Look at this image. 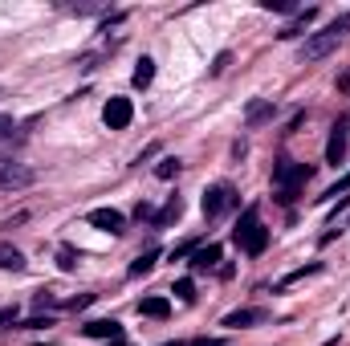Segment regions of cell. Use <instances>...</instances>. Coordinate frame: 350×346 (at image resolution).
I'll return each instance as SVG.
<instances>
[{"mask_svg":"<svg viewBox=\"0 0 350 346\" xmlns=\"http://www.w3.org/2000/svg\"><path fill=\"white\" fill-rule=\"evenodd\" d=\"M94 297H98V293H82V297H70V302H62V310H86V306H94Z\"/></svg>","mask_w":350,"mask_h":346,"instance_id":"27","label":"cell"},{"mask_svg":"<svg viewBox=\"0 0 350 346\" xmlns=\"http://www.w3.org/2000/svg\"><path fill=\"white\" fill-rule=\"evenodd\" d=\"M37 172L29 163H16V159H0V191H21V187H33Z\"/></svg>","mask_w":350,"mask_h":346,"instance_id":"6","label":"cell"},{"mask_svg":"<svg viewBox=\"0 0 350 346\" xmlns=\"http://www.w3.org/2000/svg\"><path fill=\"white\" fill-rule=\"evenodd\" d=\"M151 155H159V147H155V143H151V147H147V151H143V155H139V159H135V163H139V168H143V163H147V159H151Z\"/></svg>","mask_w":350,"mask_h":346,"instance_id":"32","label":"cell"},{"mask_svg":"<svg viewBox=\"0 0 350 346\" xmlns=\"http://www.w3.org/2000/svg\"><path fill=\"white\" fill-rule=\"evenodd\" d=\"M25 253L16 249V245H0V269H8V273H25Z\"/></svg>","mask_w":350,"mask_h":346,"instance_id":"14","label":"cell"},{"mask_svg":"<svg viewBox=\"0 0 350 346\" xmlns=\"http://www.w3.org/2000/svg\"><path fill=\"white\" fill-rule=\"evenodd\" d=\"M90 228H98V232H110V237H122L126 232V216L118 212V208H94L86 216Z\"/></svg>","mask_w":350,"mask_h":346,"instance_id":"7","label":"cell"},{"mask_svg":"<svg viewBox=\"0 0 350 346\" xmlns=\"http://www.w3.org/2000/svg\"><path fill=\"white\" fill-rule=\"evenodd\" d=\"M37 346H49V343H37Z\"/></svg>","mask_w":350,"mask_h":346,"instance_id":"37","label":"cell"},{"mask_svg":"<svg viewBox=\"0 0 350 346\" xmlns=\"http://www.w3.org/2000/svg\"><path fill=\"white\" fill-rule=\"evenodd\" d=\"M82 330H86V338H102V343H118L122 338V322H114V318H94Z\"/></svg>","mask_w":350,"mask_h":346,"instance_id":"10","label":"cell"},{"mask_svg":"<svg viewBox=\"0 0 350 346\" xmlns=\"http://www.w3.org/2000/svg\"><path fill=\"white\" fill-rule=\"evenodd\" d=\"M261 322H269V310L245 306V310H232V314H224V322H220V326H228V330H249V326H261Z\"/></svg>","mask_w":350,"mask_h":346,"instance_id":"9","label":"cell"},{"mask_svg":"<svg viewBox=\"0 0 350 346\" xmlns=\"http://www.w3.org/2000/svg\"><path fill=\"white\" fill-rule=\"evenodd\" d=\"M314 273H322V261H314V265H301V269L285 273V277L277 281V289H285V285H293V281H301V277H314Z\"/></svg>","mask_w":350,"mask_h":346,"instance_id":"19","label":"cell"},{"mask_svg":"<svg viewBox=\"0 0 350 346\" xmlns=\"http://www.w3.org/2000/svg\"><path fill=\"white\" fill-rule=\"evenodd\" d=\"M232 245H237L241 253H249V257H261L265 249H269V228H265L261 216H257V204L241 212V220H237V228H232Z\"/></svg>","mask_w":350,"mask_h":346,"instance_id":"3","label":"cell"},{"mask_svg":"<svg viewBox=\"0 0 350 346\" xmlns=\"http://www.w3.org/2000/svg\"><path fill=\"white\" fill-rule=\"evenodd\" d=\"M78 261H82V253H78L74 245H62V249H57V269H62V273H74Z\"/></svg>","mask_w":350,"mask_h":346,"instance_id":"20","label":"cell"},{"mask_svg":"<svg viewBox=\"0 0 350 346\" xmlns=\"http://www.w3.org/2000/svg\"><path fill=\"white\" fill-rule=\"evenodd\" d=\"M57 306H62V302H57L53 293H45V289H41V293L33 297V310H57Z\"/></svg>","mask_w":350,"mask_h":346,"instance_id":"26","label":"cell"},{"mask_svg":"<svg viewBox=\"0 0 350 346\" xmlns=\"http://www.w3.org/2000/svg\"><path fill=\"white\" fill-rule=\"evenodd\" d=\"M114 346H126V343H122V338H118V343H114Z\"/></svg>","mask_w":350,"mask_h":346,"instance_id":"36","label":"cell"},{"mask_svg":"<svg viewBox=\"0 0 350 346\" xmlns=\"http://www.w3.org/2000/svg\"><path fill=\"white\" fill-rule=\"evenodd\" d=\"M200 208H204V220H220V216H228V212L241 208V191H237L232 183H212V187L204 191Z\"/></svg>","mask_w":350,"mask_h":346,"instance_id":"4","label":"cell"},{"mask_svg":"<svg viewBox=\"0 0 350 346\" xmlns=\"http://www.w3.org/2000/svg\"><path fill=\"white\" fill-rule=\"evenodd\" d=\"M310 175L314 172H310L306 163H297V159H277V163H273V191H277L273 200H277V204H293L297 191L310 183Z\"/></svg>","mask_w":350,"mask_h":346,"instance_id":"2","label":"cell"},{"mask_svg":"<svg viewBox=\"0 0 350 346\" xmlns=\"http://www.w3.org/2000/svg\"><path fill=\"white\" fill-rule=\"evenodd\" d=\"M45 326H53V318L45 314V318H29V322H16V330H45Z\"/></svg>","mask_w":350,"mask_h":346,"instance_id":"28","label":"cell"},{"mask_svg":"<svg viewBox=\"0 0 350 346\" xmlns=\"http://www.w3.org/2000/svg\"><path fill=\"white\" fill-rule=\"evenodd\" d=\"M66 8L78 16H98V12H106V0H82V4H66Z\"/></svg>","mask_w":350,"mask_h":346,"instance_id":"21","label":"cell"},{"mask_svg":"<svg viewBox=\"0 0 350 346\" xmlns=\"http://www.w3.org/2000/svg\"><path fill=\"white\" fill-rule=\"evenodd\" d=\"M187 265H191L196 273H204V269H216V265H220V245H212V241H208V245H196V253L187 257Z\"/></svg>","mask_w":350,"mask_h":346,"instance_id":"12","label":"cell"},{"mask_svg":"<svg viewBox=\"0 0 350 346\" xmlns=\"http://www.w3.org/2000/svg\"><path fill=\"white\" fill-rule=\"evenodd\" d=\"M187 346H224V343H220V338H191Z\"/></svg>","mask_w":350,"mask_h":346,"instance_id":"33","label":"cell"},{"mask_svg":"<svg viewBox=\"0 0 350 346\" xmlns=\"http://www.w3.org/2000/svg\"><path fill=\"white\" fill-rule=\"evenodd\" d=\"M350 33V12H342L338 21H330L326 29H318V33H306V45H301V62H322V57H330L338 45H342V37Z\"/></svg>","mask_w":350,"mask_h":346,"instance_id":"1","label":"cell"},{"mask_svg":"<svg viewBox=\"0 0 350 346\" xmlns=\"http://www.w3.org/2000/svg\"><path fill=\"white\" fill-rule=\"evenodd\" d=\"M139 314H143V318H167V314H172V302H167V297H143V302H139Z\"/></svg>","mask_w":350,"mask_h":346,"instance_id":"16","label":"cell"},{"mask_svg":"<svg viewBox=\"0 0 350 346\" xmlns=\"http://www.w3.org/2000/svg\"><path fill=\"white\" fill-rule=\"evenodd\" d=\"M338 90H350V74H342V82H338Z\"/></svg>","mask_w":350,"mask_h":346,"instance_id":"34","label":"cell"},{"mask_svg":"<svg viewBox=\"0 0 350 346\" xmlns=\"http://www.w3.org/2000/svg\"><path fill=\"white\" fill-rule=\"evenodd\" d=\"M163 346H187V343H163Z\"/></svg>","mask_w":350,"mask_h":346,"instance_id":"35","label":"cell"},{"mask_svg":"<svg viewBox=\"0 0 350 346\" xmlns=\"http://www.w3.org/2000/svg\"><path fill=\"white\" fill-rule=\"evenodd\" d=\"M16 318H21V310H16V306H4V310H0V330L16 326Z\"/></svg>","mask_w":350,"mask_h":346,"instance_id":"29","label":"cell"},{"mask_svg":"<svg viewBox=\"0 0 350 346\" xmlns=\"http://www.w3.org/2000/svg\"><path fill=\"white\" fill-rule=\"evenodd\" d=\"M131 82H135V90H147L151 82H155V62H151V57H143V62L135 66V74H131Z\"/></svg>","mask_w":350,"mask_h":346,"instance_id":"18","label":"cell"},{"mask_svg":"<svg viewBox=\"0 0 350 346\" xmlns=\"http://www.w3.org/2000/svg\"><path fill=\"white\" fill-rule=\"evenodd\" d=\"M12 131H16L12 114H0V143H4V139H12Z\"/></svg>","mask_w":350,"mask_h":346,"instance_id":"30","label":"cell"},{"mask_svg":"<svg viewBox=\"0 0 350 346\" xmlns=\"http://www.w3.org/2000/svg\"><path fill=\"white\" fill-rule=\"evenodd\" d=\"M155 265H159V249H147V253H139V257L131 261V269H126V273H131V277H147Z\"/></svg>","mask_w":350,"mask_h":346,"instance_id":"17","label":"cell"},{"mask_svg":"<svg viewBox=\"0 0 350 346\" xmlns=\"http://www.w3.org/2000/svg\"><path fill=\"white\" fill-rule=\"evenodd\" d=\"M273 114H277V106L265 102V98H257V102H249V110H245V127H261V122H269Z\"/></svg>","mask_w":350,"mask_h":346,"instance_id":"13","label":"cell"},{"mask_svg":"<svg viewBox=\"0 0 350 346\" xmlns=\"http://www.w3.org/2000/svg\"><path fill=\"white\" fill-rule=\"evenodd\" d=\"M179 216H183V200L172 196V200L163 204V212H155V220H151V224H155V228H167V224H175Z\"/></svg>","mask_w":350,"mask_h":346,"instance_id":"15","label":"cell"},{"mask_svg":"<svg viewBox=\"0 0 350 346\" xmlns=\"http://www.w3.org/2000/svg\"><path fill=\"white\" fill-rule=\"evenodd\" d=\"M261 8H269V12H289V16L297 12V4H293V0H261Z\"/></svg>","mask_w":350,"mask_h":346,"instance_id":"25","label":"cell"},{"mask_svg":"<svg viewBox=\"0 0 350 346\" xmlns=\"http://www.w3.org/2000/svg\"><path fill=\"white\" fill-rule=\"evenodd\" d=\"M179 168H183V163H179V159H172V155H167V159H163V163L155 168V175H159V179H175V175H179Z\"/></svg>","mask_w":350,"mask_h":346,"instance_id":"24","label":"cell"},{"mask_svg":"<svg viewBox=\"0 0 350 346\" xmlns=\"http://www.w3.org/2000/svg\"><path fill=\"white\" fill-rule=\"evenodd\" d=\"M175 297L187 302V306L196 302V285H191V277H179V281H175Z\"/></svg>","mask_w":350,"mask_h":346,"instance_id":"22","label":"cell"},{"mask_svg":"<svg viewBox=\"0 0 350 346\" xmlns=\"http://www.w3.org/2000/svg\"><path fill=\"white\" fill-rule=\"evenodd\" d=\"M314 21H318V8H297V12H293V21H289L277 37H281V41H293V37H301Z\"/></svg>","mask_w":350,"mask_h":346,"instance_id":"11","label":"cell"},{"mask_svg":"<svg viewBox=\"0 0 350 346\" xmlns=\"http://www.w3.org/2000/svg\"><path fill=\"white\" fill-rule=\"evenodd\" d=\"M347 159H350V114H338L334 127H330V139H326V163L347 168Z\"/></svg>","mask_w":350,"mask_h":346,"instance_id":"5","label":"cell"},{"mask_svg":"<svg viewBox=\"0 0 350 346\" xmlns=\"http://www.w3.org/2000/svg\"><path fill=\"white\" fill-rule=\"evenodd\" d=\"M350 191V172L342 175V179H338V183H334V187H326V196H318V200H322V204H326V200H338V196H347Z\"/></svg>","mask_w":350,"mask_h":346,"instance_id":"23","label":"cell"},{"mask_svg":"<svg viewBox=\"0 0 350 346\" xmlns=\"http://www.w3.org/2000/svg\"><path fill=\"white\" fill-rule=\"evenodd\" d=\"M224 66H228V53H220V57L212 62V74H224Z\"/></svg>","mask_w":350,"mask_h":346,"instance_id":"31","label":"cell"},{"mask_svg":"<svg viewBox=\"0 0 350 346\" xmlns=\"http://www.w3.org/2000/svg\"><path fill=\"white\" fill-rule=\"evenodd\" d=\"M131 118H135L131 98H110V102L102 106V122H106L110 131H126V127H131Z\"/></svg>","mask_w":350,"mask_h":346,"instance_id":"8","label":"cell"}]
</instances>
